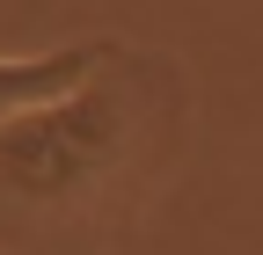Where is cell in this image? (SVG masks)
Listing matches in <instances>:
<instances>
[{
    "instance_id": "1",
    "label": "cell",
    "mask_w": 263,
    "mask_h": 255,
    "mask_svg": "<svg viewBox=\"0 0 263 255\" xmlns=\"http://www.w3.org/2000/svg\"><path fill=\"white\" fill-rule=\"evenodd\" d=\"M103 73L0 124V189L15 204L29 211L81 204L124 168L132 139H139V102L124 80H103Z\"/></svg>"
},
{
    "instance_id": "2",
    "label": "cell",
    "mask_w": 263,
    "mask_h": 255,
    "mask_svg": "<svg viewBox=\"0 0 263 255\" xmlns=\"http://www.w3.org/2000/svg\"><path fill=\"white\" fill-rule=\"evenodd\" d=\"M110 58H117L110 44H59V51H29V58L0 51V124L51 102V95H66V88H81V80H95Z\"/></svg>"
}]
</instances>
